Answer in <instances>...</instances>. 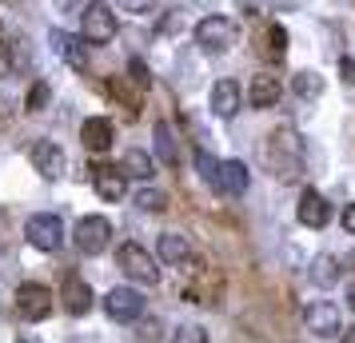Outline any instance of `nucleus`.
Wrapping results in <instances>:
<instances>
[{"label": "nucleus", "instance_id": "nucleus-7", "mask_svg": "<svg viewBox=\"0 0 355 343\" xmlns=\"http://www.w3.org/2000/svg\"><path fill=\"white\" fill-rule=\"evenodd\" d=\"M52 52L64 60L68 68H76V72H88V52H92V44L84 40V36H72V33H60V28H52Z\"/></svg>", "mask_w": 355, "mask_h": 343}, {"label": "nucleus", "instance_id": "nucleus-33", "mask_svg": "<svg viewBox=\"0 0 355 343\" xmlns=\"http://www.w3.org/2000/svg\"><path fill=\"white\" fill-rule=\"evenodd\" d=\"M343 231H347V236H355V204H347V208H343Z\"/></svg>", "mask_w": 355, "mask_h": 343}, {"label": "nucleus", "instance_id": "nucleus-8", "mask_svg": "<svg viewBox=\"0 0 355 343\" xmlns=\"http://www.w3.org/2000/svg\"><path fill=\"white\" fill-rule=\"evenodd\" d=\"M92 188L100 192V200H124V188H128V176H124V168L120 164H92Z\"/></svg>", "mask_w": 355, "mask_h": 343}, {"label": "nucleus", "instance_id": "nucleus-17", "mask_svg": "<svg viewBox=\"0 0 355 343\" xmlns=\"http://www.w3.org/2000/svg\"><path fill=\"white\" fill-rule=\"evenodd\" d=\"M80 140H84L88 152H108V148H112V124H108L104 116H92V120H84Z\"/></svg>", "mask_w": 355, "mask_h": 343}, {"label": "nucleus", "instance_id": "nucleus-9", "mask_svg": "<svg viewBox=\"0 0 355 343\" xmlns=\"http://www.w3.org/2000/svg\"><path fill=\"white\" fill-rule=\"evenodd\" d=\"M28 244L40 247V252H56L60 247V240H64V228H60V216H33L28 220Z\"/></svg>", "mask_w": 355, "mask_h": 343}, {"label": "nucleus", "instance_id": "nucleus-32", "mask_svg": "<svg viewBox=\"0 0 355 343\" xmlns=\"http://www.w3.org/2000/svg\"><path fill=\"white\" fill-rule=\"evenodd\" d=\"M8 68H12V52H8L4 40H0V76H8Z\"/></svg>", "mask_w": 355, "mask_h": 343}, {"label": "nucleus", "instance_id": "nucleus-16", "mask_svg": "<svg viewBox=\"0 0 355 343\" xmlns=\"http://www.w3.org/2000/svg\"><path fill=\"white\" fill-rule=\"evenodd\" d=\"M60 299H64V311H68V315H84V311L92 308V288H88L84 279L68 276V279H64V292H60Z\"/></svg>", "mask_w": 355, "mask_h": 343}, {"label": "nucleus", "instance_id": "nucleus-6", "mask_svg": "<svg viewBox=\"0 0 355 343\" xmlns=\"http://www.w3.org/2000/svg\"><path fill=\"white\" fill-rule=\"evenodd\" d=\"M144 292H136V288H112V292L104 295V311H108V319L116 324H132V319H140L144 315Z\"/></svg>", "mask_w": 355, "mask_h": 343}, {"label": "nucleus", "instance_id": "nucleus-13", "mask_svg": "<svg viewBox=\"0 0 355 343\" xmlns=\"http://www.w3.org/2000/svg\"><path fill=\"white\" fill-rule=\"evenodd\" d=\"M17 304L20 311L28 315V319H49L52 315V292L44 288V283H24L17 292Z\"/></svg>", "mask_w": 355, "mask_h": 343}, {"label": "nucleus", "instance_id": "nucleus-30", "mask_svg": "<svg viewBox=\"0 0 355 343\" xmlns=\"http://www.w3.org/2000/svg\"><path fill=\"white\" fill-rule=\"evenodd\" d=\"M172 343H208V331L204 327H180Z\"/></svg>", "mask_w": 355, "mask_h": 343}, {"label": "nucleus", "instance_id": "nucleus-3", "mask_svg": "<svg viewBox=\"0 0 355 343\" xmlns=\"http://www.w3.org/2000/svg\"><path fill=\"white\" fill-rule=\"evenodd\" d=\"M236 40H240V28H236V20H227V17H204L196 24V44L208 52L236 49Z\"/></svg>", "mask_w": 355, "mask_h": 343}, {"label": "nucleus", "instance_id": "nucleus-29", "mask_svg": "<svg viewBox=\"0 0 355 343\" xmlns=\"http://www.w3.org/2000/svg\"><path fill=\"white\" fill-rule=\"evenodd\" d=\"M128 72H132L128 80L136 84L140 92H148V88H152V72H148V64H144V60H132V64H128Z\"/></svg>", "mask_w": 355, "mask_h": 343}, {"label": "nucleus", "instance_id": "nucleus-19", "mask_svg": "<svg viewBox=\"0 0 355 343\" xmlns=\"http://www.w3.org/2000/svg\"><path fill=\"white\" fill-rule=\"evenodd\" d=\"M188 256H192V247H188V240L184 236H160V260L164 263H188Z\"/></svg>", "mask_w": 355, "mask_h": 343}, {"label": "nucleus", "instance_id": "nucleus-25", "mask_svg": "<svg viewBox=\"0 0 355 343\" xmlns=\"http://www.w3.org/2000/svg\"><path fill=\"white\" fill-rule=\"evenodd\" d=\"M49 84L44 80H36L33 88H28V96H24V108H28V112H44V104H49Z\"/></svg>", "mask_w": 355, "mask_h": 343}, {"label": "nucleus", "instance_id": "nucleus-4", "mask_svg": "<svg viewBox=\"0 0 355 343\" xmlns=\"http://www.w3.org/2000/svg\"><path fill=\"white\" fill-rule=\"evenodd\" d=\"M116 263H120L124 276L136 279V283H160V267H156V260H152L140 244H124L116 252Z\"/></svg>", "mask_w": 355, "mask_h": 343}, {"label": "nucleus", "instance_id": "nucleus-12", "mask_svg": "<svg viewBox=\"0 0 355 343\" xmlns=\"http://www.w3.org/2000/svg\"><path fill=\"white\" fill-rule=\"evenodd\" d=\"M28 160H33V168L44 180H56L64 172V152H60V144H52V140H36L28 148Z\"/></svg>", "mask_w": 355, "mask_h": 343}, {"label": "nucleus", "instance_id": "nucleus-26", "mask_svg": "<svg viewBox=\"0 0 355 343\" xmlns=\"http://www.w3.org/2000/svg\"><path fill=\"white\" fill-rule=\"evenodd\" d=\"M284 52H288V33H284V24H272V28H268V56L279 60Z\"/></svg>", "mask_w": 355, "mask_h": 343}, {"label": "nucleus", "instance_id": "nucleus-35", "mask_svg": "<svg viewBox=\"0 0 355 343\" xmlns=\"http://www.w3.org/2000/svg\"><path fill=\"white\" fill-rule=\"evenodd\" d=\"M339 343H355V327H347V331H343V340Z\"/></svg>", "mask_w": 355, "mask_h": 343}, {"label": "nucleus", "instance_id": "nucleus-14", "mask_svg": "<svg viewBox=\"0 0 355 343\" xmlns=\"http://www.w3.org/2000/svg\"><path fill=\"white\" fill-rule=\"evenodd\" d=\"M295 216H300V224H304V228H323V224L331 220V208H327V200H323L315 188H307L304 196H300Z\"/></svg>", "mask_w": 355, "mask_h": 343}, {"label": "nucleus", "instance_id": "nucleus-11", "mask_svg": "<svg viewBox=\"0 0 355 343\" xmlns=\"http://www.w3.org/2000/svg\"><path fill=\"white\" fill-rule=\"evenodd\" d=\"M248 184H252V172H248V164L240 160H224L220 164V172H216V192L220 196H243L248 192Z\"/></svg>", "mask_w": 355, "mask_h": 343}, {"label": "nucleus", "instance_id": "nucleus-28", "mask_svg": "<svg viewBox=\"0 0 355 343\" xmlns=\"http://www.w3.org/2000/svg\"><path fill=\"white\" fill-rule=\"evenodd\" d=\"M196 168H200V176H204V184H216V172H220V164L211 160L208 152H204V148H200V152H196Z\"/></svg>", "mask_w": 355, "mask_h": 343}, {"label": "nucleus", "instance_id": "nucleus-27", "mask_svg": "<svg viewBox=\"0 0 355 343\" xmlns=\"http://www.w3.org/2000/svg\"><path fill=\"white\" fill-rule=\"evenodd\" d=\"M136 204H140L144 212H164V208H168V196H164V192H152V188H140V192H136Z\"/></svg>", "mask_w": 355, "mask_h": 343}, {"label": "nucleus", "instance_id": "nucleus-24", "mask_svg": "<svg viewBox=\"0 0 355 343\" xmlns=\"http://www.w3.org/2000/svg\"><path fill=\"white\" fill-rule=\"evenodd\" d=\"M291 88H295V92H300L304 100H315V96L323 92V80L315 76V72H300V76L291 80Z\"/></svg>", "mask_w": 355, "mask_h": 343}, {"label": "nucleus", "instance_id": "nucleus-22", "mask_svg": "<svg viewBox=\"0 0 355 343\" xmlns=\"http://www.w3.org/2000/svg\"><path fill=\"white\" fill-rule=\"evenodd\" d=\"M311 279L320 283V288H331L339 279V260L336 256H315V263H311Z\"/></svg>", "mask_w": 355, "mask_h": 343}, {"label": "nucleus", "instance_id": "nucleus-15", "mask_svg": "<svg viewBox=\"0 0 355 343\" xmlns=\"http://www.w3.org/2000/svg\"><path fill=\"white\" fill-rule=\"evenodd\" d=\"M240 84L236 80H220L211 88V112L220 116V120H232V116L240 112Z\"/></svg>", "mask_w": 355, "mask_h": 343}, {"label": "nucleus", "instance_id": "nucleus-5", "mask_svg": "<svg viewBox=\"0 0 355 343\" xmlns=\"http://www.w3.org/2000/svg\"><path fill=\"white\" fill-rule=\"evenodd\" d=\"M108 240H112V224L104 216H84L76 231H72V244L80 247L84 256H100L108 247Z\"/></svg>", "mask_w": 355, "mask_h": 343}, {"label": "nucleus", "instance_id": "nucleus-31", "mask_svg": "<svg viewBox=\"0 0 355 343\" xmlns=\"http://www.w3.org/2000/svg\"><path fill=\"white\" fill-rule=\"evenodd\" d=\"M116 4H120L124 12H136V17H140V12H148V8H152L156 0H116Z\"/></svg>", "mask_w": 355, "mask_h": 343}, {"label": "nucleus", "instance_id": "nucleus-2", "mask_svg": "<svg viewBox=\"0 0 355 343\" xmlns=\"http://www.w3.org/2000/svg\"><path fill=\"white\" fill-rule=\"evenodd\" d=\"M116 33H120V20H116V12L104 4V0L84 4V12H80V36L88 40V44H108Z\"/></svg>", "mask_w": 355, "mask_h": 343}, {"label": "nucleus", "instance_id": "nucleus-36", "mask_svg": "<svg viewBox=\"0 0 355 343\" xmlns=\"http://www.w3.org/2000/svg\"><path fill=\"white\" fill-rule=\"evenodd\" d=\"M352 308H355V283H352Z\"/></svg>", "mask_w": 355, "mask_h": 343}, {"label": "nucleus", "instance_id": "nucleus-23", "mask_svg": "<svg viewBox=\"0 0 355 343\" xmlns=\"http://www.w3.org/2000/svg\"><path fill=\"white\" fill-rule=\"evenodd\" d=\"M108 88H112V96L120 100V104H124V108H128V120H136V116H140V100L132 96L128 80H124V76H112V84H108Z\"/></svg>", "mask_w": 355, "mask_h": 343}, {"label": "nucleus", "instance_id": "nucleus-21", "mask_svg": "<svg viewBox=\"0 0 355 343\" xmlns=\"http://www.w3.org/2000/svg\"><path fill=\"white\" fill-rule=\"evenodd\" d=\"M156 156H160L164 168H176L180 164L176 140H172V128H168V124H156Z\"/></svg>", "mask_w": 355, "mask_h": 343}, {"label": "nucleus", "instance_id": "nucleus-34", "mask_svg": "<svg viewBox=\"0 0 355 343\" xmlns=\"http://www.w3.org/2000/svg\"><path fill=\"white\" fill-rule=\"evenodd\" d=\"M339 76H343V84H355V60H343L339 64Z\"/></svg>", "mask_w": 355, "mask_h": 343}, {"label": "nucleus", "instance_id": "nucleus-20", "mask_svg": "<svg viewBox=\"0 0 355 343\" xmlns=\"http://www.w3.org/2000/svg\"><path fill=\"white\" fill-rule=\"evenodd\" d=\"M120 168H124V176L148 180V176H152V156L140 152V148H128V152H124V160H120Z\"/></svg>", "mask_w": 355, "mask_h": 343}, {"label": "nucleus", "instance_id": "nucleus-10", "mask_svg": "<svg viewBox=\"0 0 355 343\" xmlns=\"http://www.w3.org/2000/svg\"><path fill=\"white\" fill-rule=\"evenodd\" d=\"M304 324H307V331H311V335H320V340H336L339 331H343L336 304H323V299H315V304L304 311Z\"/></svg>", "mask_w": 355, "mask_h": 343}, {"label": "nucleus", "instance_id": "nucleus-1", "mask_svg": "<svg viewBox=\"0 0 355 343\" xmlns=\"http://www.w3.org/2000/svg\"><path fill=\"white\" fill-rule=\"evenodd\" d=\"M268 164L279 180H295L304 172V144L295 128H275L272 140H268Z\"/></svg>", "mask_w": 355, "mask_h": 343}, {"label": "nucleus", "instance_id": "nucleus-18", "mask_svg": "<svg viewBox=\"0 0 355 343\" xmlns=\"http://www.w3.org/2000/svg\"><path fill=\"white\" fill-rule=\"evenodd\" d=\"M279 96H284V84L275 80V76H252V88H248L252 108H272Z\"/></svg>", "mask_w": 355, "mask_h": 343}]
</instances>
